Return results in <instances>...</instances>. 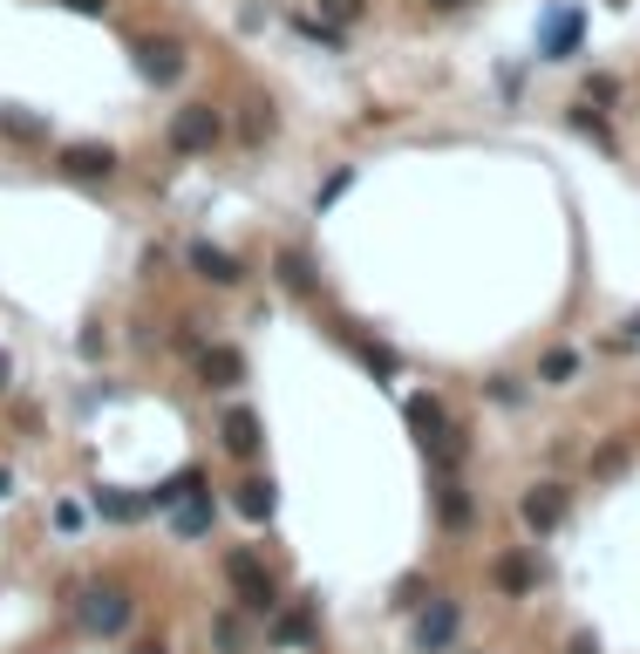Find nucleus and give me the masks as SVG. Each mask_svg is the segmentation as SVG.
I'll list each match as a JSON object with an SVG mask.
<instances>
[{
  "instance_id": "obj_1",
  "label": "nucleus",
  "mask_w": 640,
  "mask_h": 654,
  "mask_svg": "<svg viewBox=\"0 0 640 654\" xmlns=\"http://www.w3.org/2000/svg\"><path fill=\"white\" fill-rule=\"evenodd\" d=\"M225 587H233L252 614H273V607H279V580L260 566V552H246V545L225 552Z\"/></svg>"
},
{
  "instance_id": "obj_2",
  "label": "nucleus",
  "mask_w": 640,
  "mask_h": 654,
  "mask_svg": "<svg viewBox=\"0 0 640 654\" xmlns=\"http://www.w3.org/2000/svg\"><path fill=\"white\" fill-rule=\"evenodd\" d=\"M75 620L89 627V634H123V620H130V593L123 587H75Z\"/></svg>"
},
{
  "instance_id": "obj_3",
  "label": "nucleus",
  "mask_w": 640,
  "mask_h": 654,
  "mask_svg": "<svg viewBox=\"0 0 640 654\" xmlns=\"http://www.w3.org/2000/svg\"><path fill=\"white\" fill-rule=\"evenodd\" d=\"M171 150H177V158H198V150H212L218 143V110L212 103H185V110H177L171 116Z\"/></svg>"
},
{
  "instance_id": "obj_4",
  "label": "nucleus",
  "mask_w": 640,
  "mask_h": 654,
  "mask_svg": "<svg viewBox=\"0 0 640 654\" xmlns=\"http://www.w3.org/2000/svg\"><path fill=\"white\" fill-rule=\"evenodd\" d=\"M137 75H143V83H158V89H171L177 75H185V41L143 35V41H137Z\"/></svg>"
},
{
  "instance_id": "obj_5",
  "label": "nucleus",
  "mask_w": 640,
  "mask_h": 654,
  "mask_svg": "<svg viewBox=\"0 0 640 654\" xmlns=\"http://www.w3.org/2000/svg\"><path fill=\"white\" fill-rule=\"evenodd\" d=\"M566 505H573L566 485H531V491L518 498V518L531 525V532H559V525H566Z\"/></svg>"
},
{
  "instance_id": "obj_6",
  "label": "nucleus",
  "mask_w": 640,
  "mask_h": 654,
  "mask_svg": "<svg viewBox=\"0 0 640 654\" xmlns=\"http://www.w3.org/2000/svg\"><path fill=\"white\" fill-rule=\"evenodd\" d=\"M456 627H464V607H456V600H429L423 620H416V647L423 654H443L456 641Z\"/></svg>"
},
{
  "instance_id": "obj_7",
  "label": "nucleus",
  "mask_w": 640,
  "mask_h": 654,
  "mask_svg": "<svg viewBox=\"0 0 640 654\" xmlns=\"http://www.w3.org/2000/svg\"><path fill=\"white\" fill-rule=\"evenodd\" d=\"M191 273H198V280H212V287H239L246 280V266L233 260V253H225V246H212V239H191Z\"/></svg>"
},
{
  "instance_id": "obj_8",
  "label": "nucleus",
  "mask_w": 640,
  "mask_h": 654,
  "mask_svg": "<svg viewBox=\"0 0 640 654\" xmlns=\"http://www.w3.org/2000/svg\"><path fill=\"white\" fill-rule=\"evenodd\" d=\"M164 518H171V532H177V539H204V532H212V491H204V485L185 491Z\"/></svg>"
},
{
  "instance_id": "obj_9",
  "label": "nucleus",
  "mask_w": 640,
  "mask_h": 654,
  "mask_svg": "<svg viewBox=\"0 0 640 654\" xmlns=\"http://www.w3.org/2000/svg\"><path fill=\"white\" fill-rule=\"evenodd\" d=\"M62 171H68V178H83V185H96V178H110V171H116V150L110 143H68L62 150Z\"/></svg>"
},
{
  "instance_id": "obj_10",
  "label": "nucleus",
  "mask_w": 640,
  "mask_h": 654,
  "mask_svg": "<svg viewBox=\"0 0 640 654\" xmlns=\"http://www.w3.org/2000/svg\"><path fill=\"white\" fill-rule=\"evenodd\" d=\"M491 580H498V593L518 600V593L539 587V566H531V552H498V559H491Z\"/></svg>"
},
{
  "instance_id": "obj_11",
  "label": "nucleus",
  "mask_w": 640,
  "mask_h": 654,
  "mask_svg": "<svg viewBox=\"0 0 640 654\" xmlns=\"http://www.w3.org/2000/svg\"><path fill=\"white\" fill-rule=\"evenodd\" d=\"M198 375H204L212 389H233V382H246V355H239V348H204V355H198Z\"/></svg>"
},
{
  "instance_id": "obj_12",
  "label": "nucleus",
  "mask_w": 640,
  "mask_h": 654,
  "mask_svg": "<svg viewBox=\"0 0 640 654\" xmlns=\"http://www.w3.org/2000/svg\"><path fill=\"white\" fill-rule=\"evenodd\" d=\"M233 505H239V518H252V525H266V518H273V505H279L273 477H246V485L233 491Z\"/></svg>"
},
{
  "instance_id": "obj_13",
  "label": "nucleus",
  "mask_w": 640,
  "mask_h": 654,
  "mask_svg": "<svg viewBox=\"0 0 640 654\" xmlns=\"http://www.w3.org/2000/svg\"><path fill=\"white\" fill-rule=\"evenodd\" d=\"M437 518L450 525V532H470V518H477V505H470V491L456 485V477H443V485H437Z\"/></svg>"
},
{
  "instance_id": "obj_14",
  "label": "nucleus",
  "mask_w": 640,
  "mask_h": 654,
  "mask_svg": "<svg viewBox=\"0 0 640 654\" xmlns=\"http://www.w3.org/2000/svg\"><path fill=\"white\" fill-rule=\"evenodd\" d=\"M218 437H225V450H233V457H252V450H260V416H252V410H225Z\"/></svg>"
},
{
  "instance_id": "obj_15",
  "label": "nucleus",
  "mask_w": 640,
  "mask_h": 654,
  "mask_svg": "<svg viewBox=\"0 0 640 654\" xmlns=\"http://www.w3.org/2000/svg\"><path fill=\"white\" fill-rule=\"evenodd\" d=\"M306 641H314V614H279L273 607V647H306Z\"/></svg>"
},
{
  "instance_id": "obj_16",
  "label": "nucleus",
  "mask_w": 640,
  "mask_h": 654,
  "mask_svg": "<svg viewBox=\"0 0 640 654\" xmlns=\"http://www.w3.org/2000/svg\"><path fill=\"white\" fill-rule=\"evenodd\" d=\"M96 512H102V518H116V525H130V518H143V512H150V498H130V491H96Z\"/></svg>"
},
{
  "instance_id": "obj_17",
  "label": "nucleus",
  "mask_w": 640,
  "mask_h": 654,
  "mask_svg": "<svg viewBox=\"0 0 640 654\" xmlns=\"http://www.w3.org/2000/svg\"><path fill=\"white\" fill-rule=\"evenodd\" d=\"M409 430H416V437H437L443 430V402L437 395H409Z\"/></svg>"
},
{
  "instance_id": "obj_18",
  "label": "nucleus",
  "mask_w": 640,
  "mask_h": 654,
  "mask_svg": "<svg viewBox=\"0 0 640 654\" xmlns=\"http://www.w3.org/2000/svg\"><path fill=\"white\" fill-rule=\"evenodd\" d=\"M198 485H204V477H198V470H177V477H171V485H158V491H150V512H171V505H177V498H185V491H198Z\"/></svg>"
},
{
  "instance_id": "obj_19",
  "label": "nucleus",
  "mask_w": 640,
  "mask_h": 654,
  "mask_svg": "<svg viewBox=\"0 0 640 654\" xmlns=\"http://www.w3.org/2000/svg\"><path fill=\"white\" fill-rule=\"evenodd\" d=\"M573 375H579V355H573V348H552V355L539 362V382H552V389L573 382Z\"/></svg>"
},
{
  "instance_id": "obj_20",
  "label": "nucleus",
  "mask_w": 640,
  "mask_h": 654,
  "mask_svg": "<svg viewBox=\"0 0 640 654\" xmlns=\"http://www.w3.org/2000/svg\"><path fill=\"white\" fill-rule=\"evenodd\" d=\"M423 450H437V464H464L470 443H464V430H450V423H443L437 437H423Z\"/></svg>"
},
{
  "instance_id": "obj_21",
  "label": "nucleus",
  "mask_w": 640,
  "mask_h": 654,
  "mask_svg": "<svg viewBox=\"0 0 640 654\" xmlns=\"http://www.w3.org/2000/svg\"><path fill=\"white\" fill-rule=\"evenodd\" d=\"M279 280H287L293 293H306V287H314V273H306V260L293 253V246H287V253H279Z\"/></svg>"
},
{
  "instance_id": "obj_22",
  "label": "nucleus",
  "mask_w": 640,
  "mask_h": 654,
  "mask_svg": "<svg viewBox=\"0 0 640 654\" xmlns=\"http://www.w3.org/2000/svg\"><path fill=\"white\" fill-rule=\"evenodd\" d=\"M368 0H321V21H335V28H348V21H362Z\"/></svg>"
},
{
  "instance_id": "obj_23",
  "label": "nucleus",
  "mask_w": 640,
  "mask_h": 654,
  "mask_svg": "<svg viewBox=\"0 0 640 654\" xmlns=\"http://www.w3.org/2000/svg\"><path fill=\"white\" fill-rule=\"evenodd\" d=\"M212 634H218L225 654H246V634H239V620H233V614H218V620H212Z\"/></svg>"
},
{
  "instance_id": "obj_24",
  "label": "nucleus",
  "mask_w": 640,
  "mask_h": 654,
  "mask_svg": "<svg viewBox=\"0 0 640 654\" xmlns=\"http://www.w3.org/2000/svg\"><path fill=\"white\" fill-rule=\"evenodd\" d=\"M573 35H579V14H559V21H552V35H545V41H552V55H566Z\"/></svg>"
},
{
  "instance_id": "obj_25",
  "label": "nucleus",
  "mask_w": 640,
  "mask_h": 654,
  "mask_svg": "<svg viewBox=\"0 0 640 654\" xmlns=\"http://www.w3.org/2000/svg\"><path fill=\"white\" fill-rule=\"evenodd\" d=\"M0 123H8V137H21V143H35V137H48L35 116H14V110H0Z\"/></svg>"
},
{
  "instance_id": "obj_26",
  "label": "nucleus",
  "mask_w": 640,
  "mask_h": 654,
  "mask_svg": "<svg viewBox=\"0 0 640 654\" xmlns=\"http://www.w3.org/2000/svg\"><path fill=\"white\" fill-rule=\"evenodd\" d=\"M613 470H627V450L620 443H606L600 457H593V477H613Z\"/></svg>"
},
{
  "instance_id": "obj_27",
  "label": "nucleus",
  "mask_w": 640,
  "mask_h": 654,
  "mask_svg": "<svg viewBox=\"0 0 640 654\" xmlns=\"http://www.w3.org/2000/svg\"><path fill=\"white\" fill-rule=\"evenodd\" d=\"M348 185H354V171H335V178H327V185H321V198H314V205L327 212V205H335V198H341Z\"/></svg>"
},
{
  "instance_id": "obj_28",
  "label": "nucleus",
  "mask_w": 640,
  "mask_h": 654,
  "mask_svg": "<svg viewBox=\"0 0 640 654\" xmlns=\"http://www.w3.org/2000/svg\"><path fill=\"white\" fill-rule=\"evenodd\" d=\"M246 137H252V143L273 137V110H252V116H246Z\"/></svg>"
},
{
  "instance_id": "obj_29",
  "label": "nucleus",
  "mask_w": 640,
  "mask_h": 654,
  "mask_svg": "<svg viewBox=\"0 0 640 654\" xmlns=\"http://www.w3.org/2000/svg\"><path fill=\"white\" fill-rule=\"evenodd\" d=\"M566 654H600V634H573V641H566Z\"/></svg>"
},
{
  "instance_id": "obj_30",
  "label": "nucleus",
  "mask_w": 640,
  "mask_h": 654,
  "mask_svg": "<svg viewBox=\"0 0 640 654\" xmlns=\"http://www.w3.org/2000/svg\"><path fill=\"white\" fill-rule=\"evenodd\" d=\"M62 8H68V14H102L110 0H62Z\"/></svg>"
},
{
  "instance_id": "obj_31",
  "label": "nucleus",
  "mask_w": 640,
  "mask_h": 654,
  "mask_svg": "<svg viewBox=\"0 0 640 654\" xmlns=\"http://www.w3.org/2000/svg\"><path fill=\"white\" fill-rule=\"evenodd\" d=\"M429 8H437V14H456V8H470V0H429Z\"/></svg>"
},
{
  "instance_id": "obj_32",
  "label": "nucleus",
  "mask_w": 640,
  "mask_h": 654,
  "mask_svg": "<svg viewBox=\"0 0 640 654\" xmlns=\"http://www.w3.org/2000/svg\"><path fill=\"white\" fill-rule=\"evenodd\" d=\"M8 491H14V470H8V464H0V498H8Z\"/></svg>"
},
{
  "instance_id": "obj_33",
  "label": "nucleus",
  "mask_w": 640,
  "mask_h": 654,
  "mask_svg": "<svg viewBox=\"0 0 640 654\" xmlns=\"http://www.w3.org/2000/svg\"><path fill=\"white\" fill-rule=\"evenodd\" d=\"M130 654H164V641H143V647H130Z\"/></svg>"
},
{
  "instance_id": "obj_34",
  "label": "nucleus",
  "mask_w": 640,
  "mask_h": 654,
  "mask_svg": "<svg viewBox=\"0 0 640 654\" xmlns=\"http://www.w3.org/2000/svg\"><path fill=\"white\" fill-rule=\"evenodd\" d=\"M8 375H14V362H8V355H0V389H8Z\"/></svg>"
},
{
  "instance_id": "obj_35",
  "label": "nucleus",
  "mask_w": 640,
  "mask_h": 654,
  "mask_svg": "<svg viewBox=\"0 0 640 654\" xmlns=\"http://www.w3.org/2000/svg\"><path fill=\"white\" fill-rule=\"evenodd\" d=\"M627 327H633V335H640V314H633V320H627Z\"/></svg>"
}]
</instances>
